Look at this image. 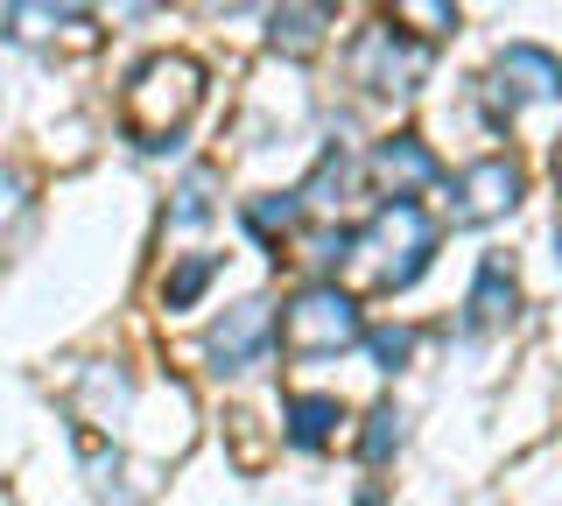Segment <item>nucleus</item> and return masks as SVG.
<instances>
[{"label":"nucleus","instance_id":"a211bd4d","mask_svg":"<svg viewBox=\"0 0 562 506\" xmlns=\"http://www.w3.org/2000/svg\"><path fill=\"white\" fill-rule=\"evenodd\" d=\"M211 212V177L198 169V177H183V190H176V225H198Z\"/></svg>","mask_w":562,"mask_h":506},{"label":"nucleus","instance_id":"6ab92c4d","mask_svg":"<svg viewBox=\"0 0 562 506\" xmlns=\"http://www.w3.org/2000/svg\"><path fill=\"white\" fill-rule=\"evenodd\" d=\"M345 254H351V233H345V225H338V233H316V239H310V260H316V268H338Z\"/></svg>","mask_w":562,"mask_h":506},{"label":"nucleus","instance_id":"aec40b11","mask_svg":"<svg viewBox=\"0 0 562 506\" xmlns=\"http://www.w3.org/2000/svg\"><path fill=\"white\" fill-rule=\"evenodd\" d=\"M14 198H22V183H14V177H8V169H0V218H8V212H14Z\"/></svg>","mask_w":562,"mask_h":506},{"label":"nucleus","instance_id":"412c9836","mask_svg":"<svg viewBox=\"0 0 562 506\" xmlns=\"http://www.w3.org/2000/svg\"><path fill=\"white\" fill-rule=\"evenodd\" d=\"M204 14H239V8H254V0H198Z\"/></svg>","mask_w":562,"mask_h":506},{"label":"nucleus","instance_id":"4468645a","mask_svg":"<svg viewBox=\"0 0 562 506\" xmlns=\"http://www.w3.org/2000/svg\"><path fill=\"white\" fill-rule=\"evenodd\" d=\"M211 274H218V260H211V254H190L183 268H176L169 282H162V303H169V310H190V303L204 295V282H211Z\"/></svg>","mask_w":562,"mask_h":506},{"label":"nucleus","instance_id":"f257e3e1","mask_svg":"<svg viewBox=\"0 0 562 506\" xmlns=\"http://www.w3.org/2000/svg\"><path fill=\"white\" fill-rule=\"evenodd\" d=\"M204 71L190 57H148L127 85V134L140 148H176V127L198 113Z\"/></svg>","mask_w":562,"mask_h":506},{"label":"nucleus","instance_id":"0eeeda50","mask_svg":"<svg viewBox=\"0 0 562 506\" xmlns=\"http://www.w3.org/2000/svg\"><path fill=\"white\" fill-rule=\"evenodd\" d=\"M268 338H274V310L254 295V303L225 310V317L211 324V359H218V373H254L260 352H268Z\"/></svg>","mask_w":562,"mask_h":506},{"label":"nucleus","instance_id":"f03ea898","mask_svg":"<svg viewBox=\"0 0 562 506\" xmlns=\"http://www.w3.org/2000/svg\"><path fill=\"white\" fill-rule=\"evenodd\" d=\"M359 338H366V317L338 282H310L281 310V345H289L295 359H338L345 345H359Z\"/></svg>","mask_w":562,"mask_h":506},{"label":"nucleus","instance_id":"7ed1b4c3","mask_svg":"<svg viewBox=\"0 0 562 506\" xmlns=\"http://www.w3.org/2000/svg\"><path fill=\"white\" fill-rule=\"evenodd\" d=\"M351 247L380 254V268H373L380 289H408L415 274L429 268V254H436V225H429V212H422L415 198H394L366 233H351Z\"/></svg>","mask_w":562,"mask_h":506},{"label":"nucleus","instance_id":"2eb2a0df","mask_svg":"<svg viewBox=\"0 0 562 506\" xmlns=\"http://www.w3.org/2000/svg\"><path fill=\"white\" fill-rule=\"evenodd\" d=\"M295 218H303V198H260V204H246V225H254L260 239H289Z\"/></svg>","mask_w":562,"mask_h":506},{"label":"nucleus","instance_id":"423d86ee","mask_svg":"<svg viewBox=\"0 0 562 506\" xmlns=\"http://www.w3.org/2000/svg\"><path fill=\"white\" fill-rule=\"evenodd\" d=\"M492 92H499V113L514 120L527 99H555L562 92V57H549V49H535V43H514L499 64H492Z\"/></svg>","mask_w":562,"mask_h":506},{"label":"nucleus","instance_id":"39448f33","mask_svg":"<svg viewBox=\"0 0 562 506\" xmlns=\"http://www.w3.org/2000/svg\"><path fill=\"white\" fill-rule=\"evenodd\" d=\"M351 78L373 85V92H415L429 78V43H401L394 29H366L351 49Z\"/></svg>","mask_w":562,"mask_h":506},{"label":"nucleus","instance_id":"20e7f679","mask_svg":"<svg viewBox=\"0 0 562 506\" xmlns=\"http://www.w3.org/2000/svg\"><path fill=\"white\" fill-rule=\"evenodd\" d=\"M520 162L514 155H485V162H471V169H457L450 177V225H492V218H506L520 204Z\"/></svg>","mask_w":562,"mask_h":506},{"label":"nucleus","instance_id":"f8f14e48","mask_svg":"<svg viewBox=\"0 0 562 506\" xmlns=\"http://www.w3.org/2000/svg\"><path fill=\"white\" fill-rule=\"evenodd\" d=\"M92 0H14V36L22 43H43L57 22H78Z\"/></svg>","mask_w":562,"mask_h":506},{"label":"nucleus","instance_id":"4be33fe9","mask_svg":"<svg viewBox=\"0 0 562 506\" xmlns=\"http://www.w3.org/2000/svg\"><path fill=\"white\" fill-rule=\"evenodd\" d=\"M140 8H148V0H113V14H140Z\"/></svg>","mask_w":562,"mask_h":506},{"label":"nucleus","instance_id":"1a4fd4ad","mask_svg":"<svg viewBox=\"0 0 562 506\" xmlns=\"http://www.w3.org/2000/svg\"><path fill=\"white\" fill-rule=\"evenodd\" d=\"M514 310H520L514 260H506V254H485V260H479V282H471V295H464V317H471V330H492V324H506Z\"/></svg>","mask_w":562,"mask_h":506},{"label":"nucleus","instance_id":"9d476101","mask_svg":"<svg viewBox=\"0 0 562 506\" xmlns=\"http://www.w3.org/2000/svg\"><path fill=\"white\" fill-rule=\"evenodd\" d=\"M338 423H345L338 394H295L289 401V443L295 450H324L330 436H338Z\"/></svg>","mask_w":562,"mask_h":506},{"label":"nucleus","instance_id":"f3484780","mask_svg":"<svg viewBox=\"0 0 562 506\" xmlns=\"http://www.w3.org/2000/svg\"><path fill=\"white\" fill-rule=\"evenodd\" d=\"M366 345H373V359L386 366V373H394V366L415 352V330H401V324H380V330H366Z\"/></svg>","mask_w":562,"mask_h":506},{"label":"nucleus","instance_id":"5701e85b","mask_svg":"<svg viewBox=\"0 0 562 506\" xmlns=\"http://www.w3.org/2000/svg\"><path fill=\"white\" fill-rule=\"evenodd\" d=\"M555 268H562V225H555Z\"/></svg>","mask_w":562,"mask_h":506},{"label":"nucleus","instance_id":"6e6552de","mask_svg":"<svg viewBox=\"0 0 562 506\" xmlns=\"http://www.w3.org/2000/svg\"><path fill=\"white\" fill-rule=\"evenodd\" d=\"M436 177H443V162H436L429 142H415V134H394V142L373 148V183L394 190V198H415V190L436 183Z\"/></svg>","mask_w":562,"mask_h":506},{"label":"nucleus","instance_id":"b1692460","mask_svg":"<svg viewBox=\"0 0 562 506\" xmlns=\"http://www.w3.org/2000/svg\"><path fill=\"white\" fill-rule=\"evenodd\" d=\"M555 169H562V142H555Z\"/></svg>","mask_w":562,"mask_h":506},{"label":"nucleus","instance_id":"dca6fc26","mask_svg":"<svg viewBox=\"0 0 562 506\" xmlns=\"http://www.w3.org/2000/svg\"><path fill=\"white\" fill-rule=\"evenodd\" d=\"M394 443H401V415H394V408H373V415H366V443H359L366 464H380Z\"/></svg>","mask_w":562,"mask_h":506},{"label":"nucleus","instance_id":"9b49d317","mask_svg":"<svg viewBox=\"0 0 562 506\" xmlns=\"http://www.w3.org/2000/svg\"><path fill=\"white\" fill-rule=\"evenodd\" d=\"M316 43H324V8H310V0H289V8H274V49H289V57H310Z\"/></svg>","mask_w":562,"mask_h":506},{"label":"nucleus","instance_id":"ddd939ff","mask_svg":"<svg viewBox=\"0 0 562 506\" xmlns=\"http://www.w3.org/2000/svg\"><path fill=\"white\" fill-rule=\"evenodd\" d=\"M394 14H401V29H415L422 43H443L457 29V0H394Z\"/></svg>","mask_w":562,"mask_h":506}]
</instances>
